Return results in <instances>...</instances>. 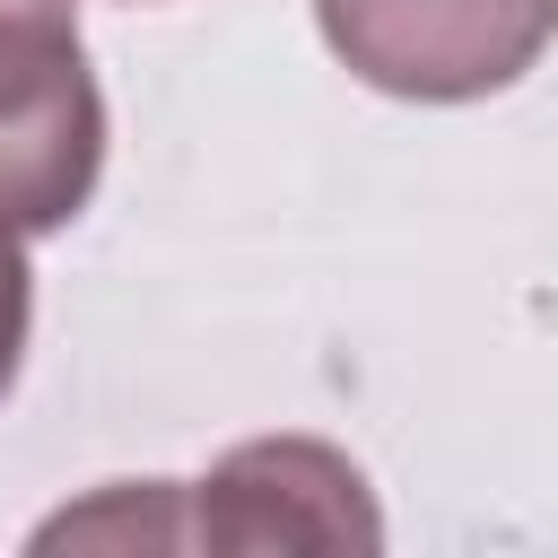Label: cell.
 <instances>
[{"mask_svg": "<svg viewBox=\"0 0 558 558\" xmlns=\"http://www.w3.org/2000/svg\"><path fill=\"white\" fill-rule=\"evenodd\" d=\"M105 174V96L70 0H0V227L52 235Z\"/></svg>", "mask_w": 558, "mask_h": 558, "instance_id": "cell-1", "label": "cell"}, {"mask_svg": "<svg viewBox=\"0 0 558 558\" xmlns=\"http://www.w3.org/2000/svg\"><path fill=\"white\" fill-rule=\"evenodd\" d=\"M314 17L366 87L410 105L497 96L558 35V0H314Z\"/></svg>", "mask_w": 558, "mask_h": 558, "instance_id": "cell-2", "label": "cell"}, {"mask_svg": "<svg viewBox=\"0 0 558 558\" xmlns=\"http://www.w3.org/2000/svg\"><path fill=\"white\" fill-rule=\"evenodd\" d=\"M183 549H384L366 471L314 436H253L183 488Z\"/></svg>", "mask_w": 558, "mask_h": 558, "instance_id": "cell-3", "label": "cell"}, {"mask_svg": "<svg viewBox=\"0 0 558 558\" xmlns=\"http://www.w3.org/2000/svg\"><path fill=\"white\" fill-rule=\"evenodd\" d=\"M26 323H35V279H26V253H17V227H0V401L26 366Z\"/></svg>", "mask_w": 558, "mask_h": 558, "instance_id": "cell-4", "label": "cell"}]
</instances>
